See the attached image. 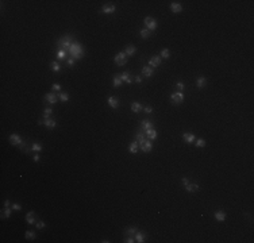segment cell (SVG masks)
<instances>
[{"label":"cell","mask_w":254,"mask_h":243,"mask_svg":"<svg viewBox=\"0 0 254 243\" xmlns=\"http://www.w3.org/2000/svg\"><path fill=\"white\" fill-rule=\"evenodd\" d=\"M68 51H69V54H71L72 58H74V60H81L83 56H84V47L81 46V43H78V42L72 43L71 47L68 49Z\"/></svg>","instance_id":"6da1fadb"},{"label":"cell","mask_w":254,"mask_h":243,"mask_svg":"<svg viewBox=\"0 0 254 243\" xmlns=\"http://www.w3.org/2000/svg\"><path fill=\"white\" fill-rule=\"evenodd\" d=\"M185 96H184L183 92H174L170 95V103L174 104V106H179V104H183Z\"/></svg>","instance_id":"7a4b0ae2"},{"label":"cell","mask_w":254,"mask_h":243,"mask_svg":"<svg viewBox=\"0 0 254 243\" xmlns=\"http://www.w3.org/2000/svg\"><path fill=\"white\" fill-rule=\"evenodd\" d=\"M127 60H128V57L126 56V53H124V51H120V53H118L116 56H115V58H114L115 63H116V65H119V66H123V65H126Z\"/></svg>","instance_id":"3957f363"},{"label":"cell","mask_w":254,"mask_h":243,"mask_svg":"<svg viewBox=\"0 0 254 243\" xmlns=\"http://www.w3.org/2000/svg\"><path fill=\"white\" fill-rule=\"evenodd\" d=\"M143 23H145L146 28H147L149 31H153V30L157 28V20H155L154 18H152V16H146Z\"/></svg>","instance_id":"277c9868"},{"label":"cell","mask_w":254,"mask_h":243,"mask_svg":"<svg viewBox=\"0 0 254 243\" xmlns=\"http://www.w3.org/2000/svg\"><path fill=\"white\" fill-rule=\"evenodd\" d=\"M38 124H39V126H41V124H43L46 128H49V130H53V128H56L57 122H56L54 119H52V118H49V119H42V120H39Z\"/></svg>","instance_id":"5b68a950"},{"label":"cell","mask_w":254,"mask_h":243,"mask_svg":"<svg viewBox=\"0 0 254 243\" xmlns=\"http://www.w3.org/2000/svg\"><path fill=\"white\" fill-rule=\"evenodd\" d=\"M72 37L71 35H64V38H61L60 39V42H58V45L62 47V49H69L71 47V45H72Z\"/></svg>","instance_id":"8992f818"},{"label":"cell","mask_w":254,"mask_h":243,"mask_svg":"<svg viewBox=\"0 0 254 243\" xmlns=\"http://www.w3.org/2000/svg\"><path fill=\"white\" fill-rule=\"evenodd\" d=\"M139 147H141V150L143 153H150V151H152V149H153V143H152V141H150V139H147V138H146L142 143H139Z\"/></svg>","instance_id":"52a82bcc"},{"label":"cell","mask_w":254,"mask_h":243,"mask_svg":"<svg viewBox=\"0 0 254 243\" xmlns=\"http://www.w3.org/2000/svg\"><path fill=\"white\" fill-rule=\"evenodd\" d=\"M161 62H162V58H161V57H159V56H153L152 58L149 60V66L154 69V68L159 66V65H161Z\"/></svg>","instance_id":"ba28073f"},{"label":"cell","mask_w":254,"mask_h":243,"mask_svg":"<svg viewBox=\"0 0 254 243\" xmlns=\"http://www.w3.org/2000/svg\"><path fill=\"white\" fill-rule=\"evenodd\" d=\"M116 11V7L114 6V4H109V3H106L104 6L102 7V12L106 15H109V14H114Z\"/></svg>","instance_id":"9c48e42d"},{"label":"cell","mask_w":254,"mask_h":243,"mask_svg":"<svg viewBox=\"0 0 254 243\" xmlns=\"http://www.w3.org/2000/svg\"><path fill=\"white\" fill-rule=\"evenodd\" d=\"M8 139H10V143L12 144V146H20V144L23 143V141H22V138L19 137L18 134H11Z\"/></svg>","instance_id":"30bf717a"},{"label":"cell","mask_w":254,"mask_h":243,"mask_svg":"<svg viewBox=\"0 0 254 243\" xmlns=\"http://www.w3.org/2000/svg\"><path fill=\"white\" fill-rule=\"evenodd\" d=\"M58 101V96L56 95V93H46L45 95V103H47V104H56V103Z\"/></svg>","instance_id":"8fae6325"},{"label":"cell","mask_w":254,"mask_h":243,"mask_svg":"<svg viewBox=\"0 0 254 243\" xmlns=\"http://www.w3.org/2000/svg\"><path fill=\"white\" fill-rule=\"evenodd\" d=\"M153 74H154V69L150 68L149 65H145V66L142 68V76H143V77L150 78V77H153Z\"/></svg>","instance_id":"7c38bea8"},{"label":"cell","mask_w":254,"mask_h":243,"mask_svg":"<svg viewBox=\"0 0 254 243\" xmlns=\"http://www.w3.org/2000/svg\"><path fill=\"white\" fill-rule=\"evenodd\" d=\"M107 103H108V106L114 109H116L118 107H119V99H118L116 96H109L108 99H107Z\"/></svg>","instance_id":"4fadbf2b"},{"label":"cell","mask_w":254,"mask_h":243,"mask_svg":"<svg viewBox=\"0 0 254 243\" xmlns=\"http://www.w3.org/2000/svg\"><path fill=\"white\" fill-rule=\"evenodd\" d=\"M26 222L28 223V224H34V223H37V215L34 211H30L27 212V215H26Z\"/></svg>","instance_id":"5bb4252c"},{"label":"cell","mask_w":254,"mask_h":243,"mask_svg":"<svg viewBox=\"0 0 254 243\" xmlns=\"http://www.w3.org/2000/svg\"><path fill=\"white\" fill-rule=\"evenodd\" d=\"M119 76H120V80L123 81V82H127V84H131V82L134 81V80H133L134 77H133L130 73H127V72H123V73H120Z\"/></svg>","instance_id":"9a60e30c"},{"label":"cell","mask_w":254,"mask_h":243,"mask_svg":"<svg viewBox=\"0 0 254 243\" xmlns=\"http://www.w3.org/2000/svg\"><path fill=\"white\" fill-rule=\"evenodd\" d=\"M183 139L185 143H193L196 141V137H195L192 132H184L183 134Z\"/></svg>","instance_id":"2e32d148"},{"label":"cell","mask_w":254,"mask_h":243,"mask_svg":"<svg viewBox=\"0 0 254 243\" xmlns=\"http://www.w3.org/2000/svg\"><path fill=\"white\" fill-rule=\"evenodd\" d=\"M170 10H172L173 14H179V12L183 11V6H181V3L173 1V3H170Z\"/></svg>","instance_id":"e0dca14e"},{"label":"cell","mask_w":254,"mask_h":243,"mask_svg":"<svg viewBox=\"0 0 254 243\" xmlns=\"http://www.w3.org/2000/svg\"><path fill=\"white\" fill-rule=\"evenodd\" d=\"M184 188H185V190L189 192V193H192V192H198L199 190V185L196 182H189V184H187Z\"/></svg>","instance_id":"ac0fdd59"},{"label":"cell","mask_w":254,"mask_h":243,"mask_svg":"<svg viewBox=\"0 0 254 243\" xmlns=\"http://www.w3.org/2000/svg\"><path fill=\"white\" fill-rule=\"evenodd\" d=\"M134 239H135V242H138V243H143L146 239V234L141 232V231H137L134 235Z\"/></svg>","instance_id":"d6986e66"},{"label":"cell","mask_w":254,"mask_h":243,"mask_svg":"<svg viewBox=\"0 0 254 243\" xmlns=\"http://www.w3.org/2000/svg\"><path fill=\"white\" fill-rule=\"evenodd\" d=\"M153 127V123L152 122H150V120H142L141 122V131H143V132H145V131H147L149 128H152Z\"/></svg>","instance_id":"ffe728a7"},{"label":"cell","mask_w":254,"mask_h":243,"mask_svg":"<svg viewBox=\"0 0 254 243\" xmlns=\"http://www.w3.org/2000/svg\"><path fill=\"white\" fill-rule=\"evenodd\" d=\"M11 209H12L11 207H4L3 209H1L0 218H1V219H10V216H11Z\"/></svg>","instance_id":"44dd1931"},{"label":"cell","mask_w":254,"mask_h":243,"mask_svg":"<svg viewBox=\"0 0 254 243\" xmlns=\"http://www.w3.org/2000/svg\"><path fill=\"white\" fill-rule=\"evenodd\" d=\"M131 111H133L134 113H139L141 111H143V107H142L141 103L135 101V103H133V104H131Z\"/></svg>","instance_id":"7402d4cb"},{"label":"cell","mask_w":254,"mask_h":243,"mask_svg":"<svg viewBox=\"0 0 254 243\" xmlns=\"http://www.w3.org/2000/svg\"><path fill=\"white\" fill-rule=\"evenodd\" d=\"M145 134H146V137H147V139H150V141H154L155 138H157V131L154 130V128H149L147 131H145Z\"/></svg>","instance_id":"603a6c76"},{"label":"cell","mask_w":254,"mask_h":243,"mask_svg":"<svg viewBox=\"0 0 254 243\" xmlns=\"http://www.w3.org/2000/svg\"><path fill=\"white\" fill-rule=\"evenodd\" d=\"M135 51H137V49H135V46H134V45H127V46H126V50H124V53H126V56H127V57L134 56Z\"/></svg>","instance_id":"cb8c5ba5"},{"label":"cell","mask_w":254,"mask_h":243,"mask_svg":"<svg viewBox=\"0 0 254 243\" xmlns=\"http://www.w3.org/2000/svg\"><path fill=\"white\" fill-rule=\"evenodd\" d=\"M214 216H215V219L218 220V222H224V220H226V218H227V215L223 211H216Z\"/></svg>","instance_id":"d4e9b609"},{"label":"cell","mask_w":254,"mask_h":243,"mask_svg":"<svg viewBox=\"0 0 254 243\" xmlns=\"http://www.w3.org/2000/svg\"><path fill=\"white\" fill-rule=\"evenodd\" d=\"M207 85V78L205 77H199L198 80H196V87H198L199 89H203Z\"/></svg>","instance_id":"484cf974"},{"label":"cell","mask_w":254,"mask_h":243,"mask_svg":"<svg viewBox=\"0 0 254 243\" xmlns=\"http://www.w3.org/2000/svg\"><path fill=\"white\" fill-rule=\"evenodd\" d=\"M145 139H146V134L143 132V131L139 130V131L137 132V135H135V141H137L138 144H139V143H142V142L145 141Z\"/></svg>","instance_id":"4316f807"},{"label":"cell","mask_w":254,"mask_h":243,"mask_svg":"<svg viewBox=\"0 0 254 243\" xmlns=\"http://www.w3.org/2000/svg\"><path fill=\"white\" fill-rule=\"evenodd\" d=\"M50 69L53 72H56V73H58V72L61 70L60 62H58V61H52V62H50Z\"/></svg>","instance_id":"83f0119b"},{"label":"cell","mask_w":254,"mask_h":243,"mask_svg":"<svg viewBox=\"0 0 254 243\" xmlns=\"http://www.w3.org/2000/svg\"><path fill=\"white\" fill-rule=\"evenodd\" d=\"M122 84H123V81L120 80V76H119V74H115V76H114V78H112V85H114V87H120Z\"/></svg>","instance_id":"f1b7e54d"},{"label":"cell","mask_w":254,"mask_h":243,"mask_svg":"<svg viewBox=\"0 0 254 243\" xmlns=\"http://www.w3.org/2000/svg\"><path fill=\"white\" fill-rule=\"evenodd\" d=\"M137 231H138L137 227H127V228L124 230V234H126L127 236H133V235H135Z\"/></svg>","instance_id":"f546056e"},{"label":"cell","mask_w":254,"mask_h":243,"mask_svg":"<svg viewBox=\"0 0 254 243\" xmlns=\"http://www.w3.org/2000/svg\"><path fill=\"white\" fill-rule=\"evenodd\" d=\"M139 34H141L142 39H147V38H150V35H152V32L149 31L147 28H142L141 31H139Z\"/></svg>","instance_id":"4dcf8cb0"},{"label":"cell","mask_w":254,"mask_h":243,"mask_svg":"<svg viewBox=\"0 0 254 243\" xmlns=\"http://www.w3.org/2000/svg\"><path fill=\"white\" fill-rule=\"evenodd\" d=\"M128 150H130V153H133V154H137V153H138V142L137 141L131 142Z\"/></svg>","instance_id":"1f68e13d"},{"label":"cell","mask_w":254,"mask_h":243,"mask_svg":"<svg viewBox=\"0 0 254 243\" xmlns=\"http://www.w3.org/2000/svg\"><path fill=\"white\" fill-rule=\"evenodd\" d=\"M31 150L35 153H41L42 151V144H39L38 142H34V143L31 144Z\"/></svg>","instance_id":"d6a6232c"},{"label":"cell","mask_w":254,"mask_h":243,"mask_svg":"<svg viewBox=\"0 0 254 243\" xmlns=\"http://www.w3.org/2000/svg\"><path fill=\"white\" fill-rule=\"evenodd\" d=\"M58 99L62 103H66V101H69V95H68L66 92H61L60 95H58Z\"/></svg>","instance_id":"836d02e7"},{"label":"cell","mask_w":254,"mask_h":243,"mask_svg":"<svg viewBox=\"0 0 254 243\" xmlns=\"http://www.w3.org/2000/svg\"><path fill=\"white\" fill-rule=\"evenodd\" d=\"M57 60L58 61L66 60V51H65V50H60V51L57 53Z\"/></svg>","instance_id":"e575fe53"},{"label":"cell","mask_w":254,"mask_h":243,"mask_svg":"<svg viewBox=\"0 0 254 243\" xmlns=\"http://www.w3.org/2000/svg\"><path fill=\"white\" fill-rule=\"evenodd\" d=\"M25 238L27 240H34L35 239V232H34V231H26Z\"/></svg>","instance_id":"d590c367"},{"label":"cell","mask_w":254,"mask_h":243,"mask_svg":"<svg viewBox=\"0 0 254 243\" xmlns=\"http://www.w3.org/2000/svg\"><path fill=\"white\" fill-rule=\"evenodd\" d=\"M53 115V109L52 108H45L43 109V119H49Z\"/></svg>","instance_id":"8d00e7d4"},{"label":"cell","mask_w":254,"mask_h":243,"mask_svg":"<svg viewBox=\"0 0 254 243\" xmlns=\"http://www.w3.org/2000/svg\"><path fill=\"white\" fill-rule=\"evenodd\" d=\"M193 143H195V146H196V147H204V146H205V141L203 139V138H199V139H196Z\"/></svg>","instance_id":"74e56055"},{"label":"cell","mask_w":254,"mask_h":243,"mask_svg":"<svg viewBox=\"0 0 254 243\" xmlns=\"http://www.w3.org/2000/svg\"><path fill=\"white\" fill-rule=\"evenodd\" d=\"M161 58H164V60H166V58H169L170 57V50L169 49H162L161 50Z\"/></svg>","instance_id":"f35d334b"},{"label":"cell","mask_w":254,"mask_h":243,"mask_svg":"<svg viewBox=\"0 0 254 243\" xmlns=\"http://www.w3.org/2000/svg\"><path fill=\"white\" fill-rule=\"evenodd\" d=\"M176 88H177V92H183L184 88H185V85H184V82H177Z\"/></svg>","instance_id":"ab89813d"},{"label":"cell","mask_w":254,"mask_h":243,"mask_svg":"<svg viewBox=\"0 0 254 243\" xmlns=\"http://www.w3.org/2000/svg\"><path fill=\"white\" fill-rule=\"evenodd\" d=\"M35 224H37V228H38V230H43V228L46 227L45 222H42V220H39V222H37Z\"/></svg>","instance_id":"60d3db41"},{"label":"cell","mask_w":254,"mask_h":243,"mask_svg":"<svg viewBox=\"0 0 254 243\" xmlns=\"http://www.w3.org/2000/svg\"><path fill=\"white\" fill-rule=\"evenodd\" d=\"M11 208H12L14 211H20V209H22V205L18 204V203H14V204L11 205Z\"/></svg>","instance_id":"b9f144b4"},{"label":"cell","mask_w":254,"mask_h":243,"mask_svg":"<svg viewBox=\"0 0 254 243\" xmlns=\"http://www.w3.org/2000/svg\"><path fill=\"white\" fill-rule=\"evenodd\" d=\"M66 63L69 65V66H74V63H76V60H74V58H68V60H66Z\"/></svg>","instance_id":"7bdbcfd3"},{"label":"cell","mask_w":254,"mask_h":243,"mask_svg":"<svg viewBox=\"0 0 254 243\" xmlns=\"http://www.w3.org/2000/svg\"><path fill=\"white\" fill-rule=\"evenodd\" d=\"M123 242H124V243H134V242H135V239L133 238V236H127V238L123 240Z\"/></svg>","instance_id":"ee69618b"},{"label":"cell","mask_w":254,"mask_h":243,"mask_svg":"<svg viewBox=\"0 0 254 243\" xmlns=\"http://www.w3.org/2000/svg\"><path fill=\"white\" fill-rule=\"evenodd\" d=\"M52 89H53V91H56V92H58L61 89V85L60 84H53V85H52Z\"/></svg>","instance_id":"f6af8a7d"},{"label":"cell","mask_w":254,"mask_h":243,"mask_svg":"<svg viewBox=\"0 0 254 243\" xmlns=\"http://www.w3.org/2000/svg\"><path fill=\"white\" fill-rule=\"evenodd\" d=\"M143 111H145L146 113H152V112H153V107H150V106H146L145 108H143Z\"/></svg>","instance_id":"bcb514c9"},{"label":"cell","mask_w":254,"mask_h":243,"mask_svg":"<svg viewBox=\"0 0 254 243\" xmlns=\"http://www.w3.org/2000/svg\"><path fill=\"white\" fill-rule=\"evenodd\" d=\"M134 81H135V82H138V84H141V82H142V77H141V76H137V77H134Z\"/></svg>","instance_id":"7dc6e473"},{"label":"cell","mask_w":254,"mask_h":243,"mask_svg":"<svg viewBox=\"0 0 254 243\" xmlns=\"http://www.w3.org/2000/svg\"><path fill=\"white\" fill-rule=\"evenodd\" d=\"M32 159H34V162H38L39 159H41V157H39V154H34V157H32Z\"/></svg>","instance_id":"c3c4849f"},{"label":"cell","mask_w":254,"mask_h":243,"mask_svg":"<svg viewBox=\"0 0 254 243\" xmlns=\"http://www.w3.org/2000/svg\"><path fill=\"white\" fill-rule=\"evenodd\" d=\"M181 182H183V185H184V187H185L187 184H189V181H188V178H185V177H184L183 180H181Z\"/></svg>","instance_id":"681fc988"},{"label":"cell","mask_w":254,"mask_h":243,"mask_svg":"<svg viewBox=\"0 0 254 243\" xmlns=\"http://www.w3.org/2000/svg\"><path fill=\"white\" fill-rule=\"evenodd\" d=\"M4 207H11L10 200H6V201H4Z\"/></svg>","instance_id":"f907efd6"}]
</instances>
